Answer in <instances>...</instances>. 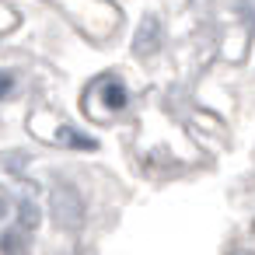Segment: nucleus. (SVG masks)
I'll use <instances>...</instances> for the list:
<instances>
[{
  "mask_svg": "<svg viewBox=\"0 0 255 255\" xmlns=\"http://www.w3.org/2000/svg\"><path fill=\"white\" fill-rule=\"evenodd\" d=\"M102 102H105V109H109V112H123L129 98H126V88H123L119 81H109V84L102 88Z\"/></svg>",
  "mask_w": 255,
  "mask_h": 255,
  "instance_id": "f257e3e1",
  "label": "nucleus"
},
{
  "mask_svg": "<svg viewBox=\"0 0 255 255\" xmlns=\"http://www.w3.org/2000/svg\"><path fill=\"white\" fill-rule=\"evenodd\" d=\"M157 21L154 18H147L143 25H140V39H136V53H147V49H157Z\"/></svg>",
  "mask_w": 255,
  "mask_h": 255,
  "instance_id": "f03ea898",
  "label": "nucleus"
},
{
  "mask_svg": "<svg viewBox=\"0 0 255 255\" xmlns=\"http://www.w3.org/2000/svg\"><path fill=\"white\" fill-rule=\"evenodd\" d=\"M60 140H63L67 147H77V150H91V147H95L91 136H84V133H77V129H70V126L60 129Z\"/></svg>",
  "mask_w": 255,
  "mask_h": 255,
  "instance_id": "7ed1b4c3",
  "label": "nucleus"
},
{
  "mask_svg": "<svg viewBox=\"0 0 255 255\" xmlns=\"http://www.w3.org/2000/svg\"><path fill=\"white\" fill-rule=\"evenodd\" d=\"M35 217H39V213H35V206H32V203H21V224H25V227H32V224H35Z\"/></svg>",
  "mask_w": 255,
  "mask_h": 255,
  "instance_id": "20e7f679",
  "label": "nucleus"
},
{
  "mask_svg": "<svg viewBox=\"0 0 255 255\" xmlns=\"http://www.w3.org/2000/svg\"><path fill=\"white\" fill-rule=\"evenodd\" d=\"M11 88H14V77H11V74H0V98H7Z\"/></svg>",
  "mask_w": 255,
  "mask_h": 255,
  "instance_id": "39448f33",
  "label": "nucleus"
},
{
  "mask_svg": "<svg viewBox=\"0 0 255 255\" xmlns=\"http://www.w3.org/2000/svg\"><path fill=\"white\" fill-rule=\"evenodd\" d=\"M4 213H7V199H4V196H0V217H4Z\"/></svg>",
  "mask_w": 255,
  "mask_h": 255,
  "instance_id": "423d86ee",
  "label": "nucleus"
}]
</instances>
